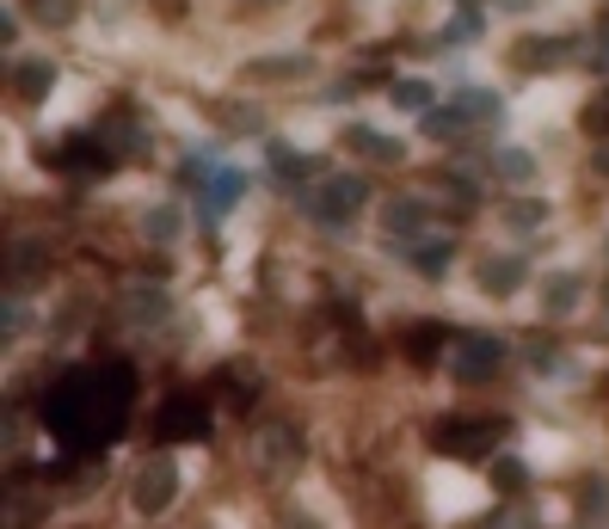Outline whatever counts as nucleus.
I'll use <instances>...</instances> for the list:
<instances>
[{
  "mask_svg": "<svg viewBox=\"0 0 609 529\" xmlns=\"http://www.w3.org/2000/svg\"><path fill=\"white\" fill-rule=\"evenodd\" d=\"M382 228L394 234V247H413V240H425V228H431V203L425 198H394L388 210H382Z\"/></svg>",
  "mask_w": 609,
  "mask_h": 529,
  "instance_id": "nucleus-10",
  "label": "nucleus"
},
{
  "mask_svg": "<svg viewBox=\"0 0 609 529\" xmlns=\"http://www.w3.org/2000/svg\"><path fill=\"white\" fill-rule=\"evenodd\" d=\"M308 75V56H266V63H247L240 80L247 87H266V80H302Z\"/></svg>",
  "mask_w": 609,
  "mask_h": 529,
  "instance_id": "nucleus-17",
  "label": "nucleus"
},
{
  "mask_svg": "<svg viewBox=\"0 0 609 529\" xmlns=\"http://www.w3.org/2000/svg\"><path fill=\"white\" fill-rule=\"evenodd\" d=\"M499 419H438V431H431V443H438L443 455H455V462H481V455L499 450Z\"/></svg>",
  "mask_w": 609,
  "mask_h": 529,
  "instance_id": "nucleus-4",
  "label": "nucleus"
},
{
  "mask_svg": "<svg viewBox=\"0 0 609 529\" xmlns=\"http://www.w3.org/2000/svg\"><path fill=\"white\" fill-rule=\"evenodd\" d=\"M493 7H505V13H530L535 0H493Z\"/></svg>",
  "mask_w": 609,
  "mask_h": 529,
  "instance_id": "nucleus-30",
  "label": "nucleus"
},
{
  "mask_svg": "<svg viewBox=\"0 0 609 529\" xmlns=\"http://www.w3.org/2000/svg\"><path fill=\"white\" fill-rule=\"evenodd\" d=\"M462 130H469V111H462V105H450V111L431 105V111H425V136H431V142H462Z\"/></svg>",
  "mask_w": 609,
  "mask_h": 529,
  "instance_id": "nucleus-26",
  "label": "nucleus"
},
{
  "mask_svg": "<svg viewBox=\"0 0 609 529\" xmlns=\"http://www.w3.org/2000/svg\"><path fill=\"white\" fill-rule=\"evenodd\" d=\"M523 486H530V468L517 462V455L493 462V493H523Z\"/></svg>",
  "mask_w": 609,
  "mask_h": 529,
  "instance_id": "nucleus-27",
  "label": "nucleus"
},
{
  "mask_svg": "<svg viewBox=\"0 0 609 529\" xmlns=\"http://www.w3.org/2000/svg\"><path fill=\"white\" fill-rule=\"evenodd\" d=\"M179 228H185V210H179V203H155V210L142 216V234H148V240H160V247H172V240H179Z\"/></svg>",
  "mask_w": 609,
  "mask_h": 529,
  "instance_id": "nucleus-24",
  "label": "nucleus"
},
{
  "mask_svg": "<svg viewBox=\"0 0 609 529\" xmlns=\"http://www.w3.org/2000/svg\"><path fill=\"white\" fill-rule=\"evenodd\" d=\"M266 160H271V172H278L283 185H302V179L314 172V160H308V155H296V148H290V142H278V136L266 142Z\"/></svg>",
  "mask_w": 609,
  "mask_h": 529,
  "instance_id": "nucleus-22",
  "label": "nucleus"
},
{
  "mask_svg": "<svg viewBox=\"0 0 609 529\" xmlns=\"http://www.w3.org/2000/svg\"><path fill=\"white\" fill-rule=\"evenodd\" d=\"M604 302H609V290H604Z\"/></svg>",
  "mask_w": 609,
  "mask_h": 529,
  "instance_id": "nucleus-33",
  "label": "nucleus"
},
{
  "mask_svg": "<svg viewBox=\"0 0 609 529\" xmlns=\"http://www.w3.org/2000/svg\"><path fill=\"white\" fill-rule=\"evenodd\" d=\"M339 148H345V155H358V160H370V167H401V160H406V142L382 136V130H370V124H345Z\"/></svg>",
  "mask_w": 609,
  "mask_h": 529,
  "instance_id": "nucleus-9",
  "label": "nucleus"
},
{
  "mask_svg": "<svg viewBox=\"0 0 609 529\" xmlns=\"http://www.w3.org/2000/svg\"><path fill=\"white\" fill-rule=\"evenodd\" d=\"M450 339H455V327L413 320V327H406V358H413V363H438V358H450Z\"/></svg>",
  "mask_w": 609,
  "mask_h": 529,
  "instance_id": "nucleus-13",
  "label": "nucleus"
},
{
  "mask_svg": "<svg viewBox=\"0 0 609 529\" xmlns=\"http://www.w3.org/2000/svg\"><path fill=\"white\" fill-rule=\"evenodd\" d=\"M585 290H591L585 271H548V278H542V314H548V320H566V314L585 302Z\"/></svg>",
  "mask_w": 609,
  "mask_h": 529,
  "instance_id": "nucleus-12",
  "label": "nucleus"
},
{
  "mask_svg": "<svg viewBox=\"0 0 609 529\" xmlns=\"http://www.w3.org/2000/svg\"><path fill=\"white\" fill-rule=\"evenodd\" d=\"M25 13H32V25H44V32H68L80 19V0H25Z\"/></svg>",
  "mask_w": 609,
  "mask_h": 529,
  "instance_id": "nucleus-23",
  "label": "nucleus"
},
{
  "mask_svg": "<svg viewBox=\"0 0 609 529\" xmlns=\"http://www.w3.org/2000/svg\"><path fill=\"white\" fill-rule=\"evenodd\" d=\"M406 252V259H413V264H419V271H425V278H443V271H450V234H425V240H413V247H401Z\"/></svg>",
  "mask_w": 609,
  "mask_h": 529,
  "instance_id": "nucleus-16",
  "label": "nucleus"
},
{
  "mask_svg": "<svg viewBox=\"0 0 609 529\" xmlns=\"http://www.w3.org/2000/svg\"><path fill=\"white\" fill-rule=\"evenodd\" d=\"M129 401H136V382H129L124 363H99L87 375H63L56 394L44 401V425L49 437H63L68 450H105L111 437L124 431Z\"/></svg>",
  "mask_w": 609,
  "mask_h": 529,
  "instance_id": "nucleus-1",
  "label": "nucleus"
},
{
  "mask_svg": "<svg viewBox=\"0 0 609 529\" xmlns=\"http://www.w3.org/2000/svg\"><path fill=\"white\" fill-rule=\"evenodd\" d=\"M443 363H450L455 382H486V375L505 363V339H499V333H455Z\"/></svg>",
  "mask_w": 609,
  "mask_h": 529,
  "instance_id": "nucleus-5",
  "label": "nucleus"
},
{
  "mask_svg": "<svg viewBox=\"0 0 609 529\" xmlns=\"http://www.w3.org/2000/svg\"><path fill=\"white\" fill-rule=\"evenodd\" d=\"M155 437H167V443H191V437H210V406H203L198 394H172V401L155 413Z\"/></svg>",
  "mask_w": 609,
  "mask_h": 529,
  "instance_id": "nucleus-7",
  "label": "nucleus"
},
{
  "mask_svg": "<svg viewBox=\"0 0 609 529\" xmlns=\"http://www.w3.org/2000/svg\"><path fill=\"white\" fill-rule=\"evenodd\" d=\"M604 259H609V240H604Z\"/></svg>",
  "mask_w": 609,
  "mask_h": 529,
  "instance_id": "nucleus-32",
  "label": "nucleus"
},
{
  "mask_svg": "<svg viewBox=\"0 0 609 529\" xmlns=\"http://www.w3.org/2000/svg\"><path fill=\"white\" fill-rule=\"evenodd\" d=\"M13 87H19V99H44L49 87H56V63H49V56H19L13 63Z\"/></svg>",
  "mask_w": 609,
  "mask_h": 529,
  "instance_id": "nucleus-14",
  "label": "nucleus"
},
{
  "mask_svg": "<svg viewBox=\"0 0 609 529\" xmlns=\"http://www.w3.org/2000/svg\"><path fill=\"white\" fill-rule=\"evenodd\" d=\"M252 462L266 468L271 481H290L302 468V431L296 425H266V431H252Z\"/></svg>",
  "mask_w": 609,
  "mask_h": 529,
  "instance_id": "nucleus-6",
  "label": "nucleus"
},
{
  "mask_svg": "<svg viewBox=\"0 0 609 529\" xmlns=\"http://www.w3.org/2000/svg\"><path fill=\"white\" fill-rule=\"evenodd\" d=\"M240 198H247V172H240V167H210V172H203L198 216H203V222H222Z\"/></svg>",
  "mask_w": 609,
  "mask_h": 529,
  "instance_id": "nucleus-8",
  "label": "nucleus"
},
{
  "mask_svg": "<svg viewBox=\"0 0 609 529\" xmlns=\"http://www.w3.org/2000/svg\"><path fill=\"white\" fill-rule=\"evenodd\" d=\"M535 155L530 148H493V179H505V185H535Z\"/></svg>",
  "mask_w": 609,
  "mask_h": 529,
  "instance_id": "nucleus-19",
  "label": "nucleus"
},
{
  "mask_svg": "<svg viewBox=\"0 0 609 529\" xmlns=\"http://www.w3.org/2000/svg\"><path fill=\"white\" fill-rule=\"evenodd\" d=\"M573 37H542V44H517L511 49V63L517 68H561V63H573Z\"/></svg>",
  "mask_w": 609,
  "mask_h": 529,
  "instance_id": "nucleus-15",
  "label": "nucleus"
},
{
  "mask_svg": "<svg viewBox=\"0 0 609 529\" xmlns=\"http://www.w3.org/2000/svg\"><path fill=\"white\" fill-rule=\"evenodd\" d=\"M493 529H530V517H523V511H505V517H499V524H493Z\"/></svg>",
  "mask_w": 609,
  "mask_h": 529,
  "instance_id": "nucleus-29",
  "label": "nucleus"
},
{
  "mask_svg": "<svg viewBox=\"0 0 609 529\" xmlns=\"http://www.w3.org/2000/svg\"><path fill=\"white\" fill-rule=\"evenodd\" d=\"M172 498H179V462L160 450V455H148V462L136 468V481H129V505H136V517H167Z\"/></svg>",
  "mask_w": 609,
  "mask_h": 529,
  "instance_id": "nucleus-3",
  "label": "nucleus"
},
{
  "mask_svg": "<svg viewBox=\"0 0 609 529\" xmlns=\"http://www.w3.org/2000/svg\"><path fill=\"white\" fill-rule=\"evenodd\" d=\"M530 370L535 375H561V370H573V363H566V351L554 339H542V345H530Z\"/></svg>",
  "mask_w": 609,
  "mask_h": 529,
  "instance_id": "nucleus-28",
  "label": "nucleus"
},
{
  "mask_svg": "<svg viewBox=\"0 0 609 529\" xmlns=\"http://www.w3.org/2000/svg\"><path fill=\"white\" fill-rule=\"evenodd\" d=\"M530 278V259L523 252H499V259H481V296H517Z\"/></svg>",
  "mask_w": 609,
  "mask_h": 529,
  "instance_id": "nucleus-11",
  "label": "nucleus"
},
{
  "mask_svg": "<svg viewBox=\"0 0 609 529\" xmlns=\"http://www.w3.org/2000/svg\"><path fill=\"white\" fill-rule=\"evenodd\" d=\"M388 99H394V111H431V99H438V87H431V80H419V75H406V80H394L388 87Z\"/></svg>",
  "mask_w": 609,
  "mask_h": 529,
  "instance_id": "nucleus-25",
  "label": "nucleus"
},
{
  "mask_svg": "<svg viewBox=\"0 0 609 529\" xmlns=\"http://www.w3.org/2000/svg\"><path fill=\"white\" fill-rule=\"evenodd\" d=\"M591 167H597V172H609V142H597V155H591Z\"/></svg>",
  "mask_w": 609,
  "mask_h": 529,
  "instance_id": "nucleus-31",
  "label": "nucleus"
},
{
  "mask_svg": "<svg viewBox=\"0 0 609 529\" xmlns=\"http://www.w3.org/2000/svg\"><path fill=\"white\" fill-rule=\"evenodd\" d=\"M363 203H370V185H363L358 172H332V179L302 191V216H308L314 228H327V234H345L358 222Z\"/></svg>",
  "mask_w": 609,
  "mask_h": 529,
  "instance_id": "nucleus-2",
  "label": "nucleus"
},
{
  "mask_svg": "<svg viewBox=\"0 0 609 529\" xmlns=\"http://www.w3.org/2000/svg\"><path fill=\"white\" fill-rule=\"evenodd\" d=\"M124 308H129V320H136V327H155L160 314H167V290H155V283H129Z\"/></svg>",
  "mask_w": 609,
  "mask_h": 529,
  "instance_id": "nucleus-20",
  "label": "nucleus"
},
{
  "mask_svg": "<svg viewBox=\"0 0 609 529\" xmlns=\"http://www.w3.org/2000/svg\"><path fill=\"white\" fill-rule=\"evenodd\" d=\"M499 228H511V234L548 228V203H542V198H511V203H499Z\"/></svg>",
  "mask_w": 609,
  "mask_h": 529,
  "instance_id": "nucleus-18",
  "label": "nucleus"
},
{
  "mask_svg": "<svg viewBox=\"0 0 609 529\" xmlns=\"http://www.w3.org/2000/svg\"><path fill=\"white\" fill-rule=\"evenodd\" d=\"M455 105L469 111V124H505V99L486 87H455Z\"/></svg>",
  "mask_w": 609,
  "mask_h": 529,
  "instance_id": "nucleus-21",
  "label": "nucleus"
}]
</instances>
